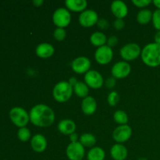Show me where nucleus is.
<instances>
[{
    "mask_svg": "<svg viewBox=\"0 0 160 160\" xmlns=\"http://www.w3.org/2000/svg\"><path fill=\"white\" fill-rule=\"evenodd\" d=\"M116 83H117L116 78H114L113 77H111V78H109L106 81V86L109 89L113 88L116 85Z\"/></svg>",
    "mask_w": 160,
    "mask_h": 160,
    "instance_id": "nucleus-35",
    "label": "nucleus"
},
{
    "mask_svg": "<svg viewBox=\"0 0 160 160\" xmlns=\"http://www.w3.org/2000/svg\"><path fill=\"white\" fill-rule=\"evenodd\" d=\"M84 83L88 88L93 89H98L102 87L104 84V79L99 72L96 70H90L84 74Z\"/></svg>",
    "mask_w": 160,
    "mask_h": 160,
    "instance_id": "nucleus-7",
    "label": "nucleus"
},
{
    "mask_svg": "<svg viewBox=\"0 0 160 160\" xmlns=\"http://www.w3.org/2000/svg\"><path fill=\"white\" fill-rule=\"evenodd\" d=\"M78 139V135L76 134V133H73L70 135V140L71 142H77Z\"/></svg>",
    "mask_w": 160,
    "mask_h": 160,
    "instance_id": "nucleus-37",
    "label": "nucleus"
},
{
    "mask_svg": "<svg viewBox=\"0 0 160 160\" xmlns=\"http://www.w3.org/2000/svg\"><path fill=\"white\" fill-rule=\"evenodd\" d=\"M68 82H69V84H70V85L73 88L75 85H76L77 83L78 82V81L76 78H74V77H72V78H70V80H69Z\"/></svg>",
    "mask_w": 160,
    "mask_h": 160,
    "instance_id": "nucleus-36",
    "label": "nucleus"
},
{
    "mask_svg": "<svg viewBox=\"0 0 160 160\" xmlns=\"http://www.w3.org/2000/svg\"><path fill=\"white\" fill-rule=\"evenodd\" d=\"M152 24L158 31H160V9H156L152 13Z\"/></svg>",
    "mask_w": 160,
    "mask_h": 160,
    "instance_id": "nucleus-30",
    "label": "nucleus"
},
{
    "mask_svg": "<svg viewBox=\"0 0 160 160\" xmlns=\"http://www.w3.org/2000/svg\"><path fill=\"white\" fill-rule=\"evenodd\" d=\"M65 5L68 10L81 12L86 9L88 2L86 0H66Z\"/></svg>",
    "mask_w": 160,
    "mask_h": 160,
    "instance_id": "nucleus-20",
    "label": "nucleus"
},
{
    "mask_svg": "<svg viewBox=\"0 0 160 160\" xmlns=\"http://www.w3.org/2000/svg\"><path fill=\"white\" fill-rule=\"evenodd\" d=\"M142 49L136 43H128L123 45L120 51V56L125 61H131L141 56Z\"/></svg>",
    "mask_w": 160,
    "mask_h": 160,
    "instance_id": "nucleus-6",
    "label": "nucleus"
},
{
    "mask_svg": "<svg viewBox=\"0 0 160 160\" xmlns=\"http://www.w3.org/2000/svg\"><path fill=\"white\" fill-rule=\"evenodd\" d=\"M52 21L57 28H64L70 24L71 14L66 8H58L52 15Z\"/></svg>",
    "mask_w": 160,
    "mask_h": 160,
    "instance_id": "nucleus-5",
    "label": "nucleus"
},
{
    "mask_svg": "<svg viewBox=\"0 0 160 160\" xmlns=\"http://www.w3.org/2000/svg\"><path fill=\"white\" fill-rule=\"evenodd\" d=\"M97 109V102L92 96H87L83 98L81 102V110L85 115H93Z\"/></svg>",
    "mask_w": 160,
    "mask_h": 160,
    "instance_id": "nucleus-17",
    "label": "nucleus"
},
{
    "mask_svg": "<svg viewBox=\"0 0 160 160\" xmlns=\"http://www.w3.org/2000/svg\"><path fill=\"white\" fill-rule=\"evenodd\" d=\"M55 52V48L53 45L51 44L47 43V42H44V43H41L36 47L35 53L39 58L42 59H48L51 56H53Z\"/></svg>",
    "mask_w": 160,
    "mask_h": 160,
    "instance_id": "nucleus-16",
    "label": "nucleus"
},
{
    "mask_svg": "<svg viewBox=\"0 0 160 160\" xmlns=\"http://www.w3.org/2000/svg\"><path fill=\"white\" fill-rule=\"evenodd\" d=\"M112 14L117 19H123L128 15V8L126 3L121 0H115L112 2L110 6Z\"/></svg>",
    "mask_w": 160,
    "mask_h": 160,
    "instance_id": "nucleus-14",
    "label": "nucleus"
},
{
    "mask_svg": "<svg viewBox=\"0 0 160 160\" xmlns=\"http://www.w3.org/2000/svg\"><path fill=\"white\" fill-rule=\"evenodd\" d=\"M132 2L138 7L144 8L148 6L152 2V1L151 0H132Z\"/></svg>",
    "mask_w": 160,
    "mask_h": 160,
    "instance_id": "nucleus-31",
    "label": "nucleus"
},
{
    "mask_svg": "<svg viewBox=\"0 0 160 160\" xmlns=\"http://www.w3.org/2000/svg\"><path fill=\"white\" fill-rule=\"evenodd\" d=\"M138 160H148V159H146V158H140V159H138Z\"/></svg>",
    "mask_w": 160,
    "mask_h": 160,
    "instance_id": "nucleus-41",
    "label": "nucleus"
},
{
    "mask_svg": "<svg viewBox=\"0 0 160 160\" xmlns=\"http://www.w3.org/2000/svg\"><path fill=\"white\" fill-rule=\"evenodd\" d=\"M155 43L160 45V31H158L155 34Z\"/></svg>",
    "mask_w": 160,
    "mask_h": 160,
    "instance_id": "nucleus-38",
    "label": "nucleus"
},
{
    "mask_svg": "<svg viewBox=\"0 0 160 160\" xmlns=\"http://www.w3.org/2000/svg\"><path fill=\"white\" fill-rule=\"evenodd\" d=\"M91 61L88 58L85 56H79L73 59L71 62V67L73 71L79 74H85L90 70Z\"/></svg>",
    "mask_w": 160,
    "mask_h": 160,
    "instance_id": "nucleus-13",
    "label": "nucleus"
},
{
    "mask_svg": "<svg viewBox=\"0 0 160 160\" xmlns=\"http://www.w3.org/2000/svg\"><path fill=\"white\" fill-rule=\"evenodd\" d=\"M125 26V22L123 19H116L115 21L113 22V27L115 28V29L118 30H122Z\"/></svg>",
    "mask_w": 160,
    "mask_h": 160,
    "instance_id": "nucleus-33",
    "label": "nucleus"
},
{
    "mask_svg": "<svg viewBox=\"0 0 160 160\" xmlns=\"http://www.w3.org/2000/svg\"><path fill=\"white\" fill-rule=\"evenodd\" d=\"M73 92V88L69 84L68 81H62L58 82L54 86L52 95L54 99L58 102L63 103L70 100Z\"/></svg>",
    "mask_w": 160,
    "mask_h": 160,
    "instance_id": "nucleus-3",
    "label": "nucleus"
},
{
    "mask_svg": "<svg viewBox=\"0 0 160 160\" xmlns=\"http://www.w3.org/2000/svg\"><path fill=\"white\" fill-rule=\"evenodd\" d=\"M66 153L70 160H82L85 155V150L80 142H71L67 146Z\"/></svg>",
    "mask_w": 160,
    "mask_h": 160,
    "instance_id": "nucleus-9",
    "label": "nucleus"
},
{
    "mask_svg": "<svg viewBox=\"0 0 160 160\" xmlns=\"http://www.w3.org/2000/svg\"><path fill=\"white\" fill-rule=\"evenodd\" d=\"M113 119L116 123L120 125L127 124L128 122V116L123 110H117L114 112Z\"/></svg>",
    "mask_w": 160,
    "mask_h": 160,
    "instance_id": "nucleus-26",
    "label": "nucleus"
},
{
    "mask_svg": "<svg viewBox=\"0 0 160 160\" xmlns=\"http://www.w3.org/2000/svg\"><path fill=\"white\" fill-rule=\"evenodd\" d=\"M78 20L80 24L84 28H91L97 24L98 15L93 9H85L80 13Z\"/></svg>",
    "mask_w": 160,
    "mask_h": 160,
    "instance_id": "nucleus-10",
    "label": "nucleus"
},
{
    "mask_svg": "<svg viewBox=\"0 0 160 160\" xmlns=\"http://www.w3.org/2000/svg\"><path fill=\"white\" fill-rule=\"evenodd\" d=\"M108 103L110 106H115L118 103L119 100H120V95L119 93L116 91H112L108 95Z\"/></svg>",
    "mask_w": 160,
    "mask_h": 160,
    "instance_id": "nucleus-28",
    "label": "nucleus"
},
{
    "mask_svg": "<svg viewBox=\"0 0 160 160\" xmlns=\"http://www.w3.org/2000/svg\"><path fill=\"white\" fill-rule=\"evenodd\" d=\"M31 146L32 149L36 152H43L47 148L46 138L42 134H35L31 138Z\"/></svg>",
    "mask_w": 160,
    "mask_h": 160,
    "instance_id": "nucleus-15",
    "label": "nucleus"
},
{
    "mask_svg": "<svg viewBox=\"0 0 160 160\" xmlns=\"http://www.w3.org/2000/svg\"><path fill=\"white\" fill-rule=\"evenodd\" d=\"M53 36L56 40L61 42V41H63L67 37V31L64 28H57L53 32Z\"/></svg>",
    "mask_w": 160,
    "mask_h": 160,
    "instance_id": "nucleus-29",
    "label": "nucleus"
},
{
    "mask_svg": "<svg viewBox=\"0 0 160 160\" xmlns=\"http://www.w3.org/2000/svg\"><path fill=\"white\" fill-rule=\"evenodd\" d=\"M90 42L94 46H97L98 48L106 45L107 42V37L103 32L95 31L90 36Z\"/></svg>",
    "mask_w": 160,
    "mask_h": 160,
    "instance_id": "nucleus-21",
    "label": "nucleus"
},
{
    "mask_svg": "<svg viewBox=\"0 0 160 160\" xmlns=\"http://www.w3.org/2000/svg\"><path fill=\"white\" fill-rule=\"evenodd\" d=\"M80 142L84 147H88V148H93L94 145L96 144V138L92 134L85 133L83 134L80 137Z\"/></svg>",
    "mask_w": 160,
    "mask_h": 160,
    "instance_id": "nucleus-25",
    "label": "nucleus"
},
{
    "mask_svg": "<svg viewBox=\"0 0 160 160\" xmlns=\"http://www.w3.org/2000/svg\"><path fill=\"white\" fill-rule=\"evenodd\" d=\"M117 42H118V38H117V36L115 35L110 36V37L107 39V45L108 46L111 47V48L115 46V45L117 44Z\"/></svg>",
    "mask_w": 160,
    "mask_h": 160,
    "instance_id": "nucleus-34",
    "label": "nucleus"
},
{
    "mask_svg": "<svg viewBox=\"0 0 160 160\" xmlns=\"http://www.w3.org/2000/svg\"><path fill=\"white\" fill-rule=\"evenodd\" d=\"M152 2L157 9H160V0H153Z\"/></svg>",
    "mask_w": 160,
    "mask_h": 160,
    "instance_id": "nucleus-40",
    "label": "nucleus"
},
{
    "mask_svg": "<svg viewBox=\"0 0 160 160\" xmlns=\"http://www.w3.org/2000/svg\"><path fill=\"white\" fill-rule=\"evenodd\" d=\"M106 157L105 151L100 147H93L87 154L88 160H104Z\"/></svg>",
    "mask_w": 160,
    "mask_h": 160,
    "instance_id": "nucleus-22",
    "label": "nucleus"
},
{
    "mask_svg": "<svg viewBox=\"0 0 160 160\" xmlns=\"http://www.w3.org/2000/svg\"><path fill=\"white\" fill-rule=\"evenodd\" d=\"M97 26H98V28H99V29L106 30L109 28V23L106 19L101 18V19H98V22H97Z\"/></svg>",
    "mask_w": 160,
    "mask_h": 160,
    "instance_id": "nucleus-32",
    "label": "nucleus"
},
{
    "mask_svg": "<svg viewBox=\"0 0 160 160\" xmlns=\"http://www.w3.org/2000/svg\"><path fill=\"white\" fill-rule=\"evenodd\" d=\"M10 120L18 128H25L30 121L29 113L21 107H14L9 112Z\"/></svg>",
    "mask_w": 160,
    "mask_h": 160,
    "instance_id": "nucleus-4",
    "label": "nucleus"
},
{
    "mask_svg": "<svg viewBox=\"0 0 160 160\" xmlns=\"http://www.w3.org/2000/svg\"><path fill=\"white\" fill-rule=\"evenodd\" d=\"M43 3V0H34V1H33V4H34V6H36V7H39V6H42Z\"/></svg>",
    "mask_w": 160,
    "mask_h": 160,
    "instance_id": "nucleus-39",
    "label": "nucleus"
},
{
    "mask_svg": "<svg viewBox=\"0 0 160 160\" xmlns=\"http://www.w3.org/2000/svg\"><path fill=\"white\" fill-rule=\"evenodd\" d=\"M141 58L145 65L150 67H156L160 65V45L149 43L142 50Z\"/></svg>",
    "mask_w": 160,
    "mask_h": 160,
    "instance_id": "nucleus-2",
    "label": "nucleus"
},
{
    "mask_svg": "<svg viewBox=\"0 0 160 160\" xmlns=\"http://www.w3.org/2000/svg\"><path fill=\"white\" fill-rule=\"evenodd\" d=\"M132 135V129L129 125H120L112 132V138L117 143H123Z\"/></svg>",
    "mask_w": 160,
    "mask_h": 160,
    "instance_id": "nucleus-12",
    "label": "nucleus"
},
{
    "mask_svg": "<svg viewBox=\"0 0 160 160\" xmlns=\"http://www.w3.org/2000/svg\"><path fill=\"white\" fill-rule=\"evenodd\" d=\"M58 130L62 134L70 135L76 131V123L70 119H64L58 123Z\"/></svg>",
    "mask_w": 160,
    "mask_h": 160,
    "instance_id": "nucleus-19",
    "label": "nucleus"
},
{
    "mask_svg": "<svg viewBox=\"0 0 160 160\" xmlns=\"http://www.w3.org/2000/svg\"><path fill=\"white\" fill-rule=\"evenodd\" d=\"M73 92L76 94L77 96L84 98L88 96V95L89 92V88L83 81H78L76 85L73 87Z\"/></svg>",
    "mask_w": 160,
    "mask_h": 160,
    "instance_id": "nucleus-24",
    "label": "nucleus"
},
{
    "mask_svg": "<svg viewBox=\"0 0 160 160\" xmlns=\"http://www.w3.org/2000/svg\"><path fill=\"white\" fill-rule=\"evenodd\" d=\"M131 71V67L126 61H120L112 66L111 73L114 78L123 79L127 78Z\"/></svg>",
    "mask_w": 160,
    "mask_h": 160,
    "instance_id": "nucleus-11",
    "label": "nucleus"
},
{
    "mask_svg": "<svg viewBox=\"0 0 160 160\" xmlns=\"http://www.w3.org/2000/svg\"><path fill=\"white\" fill-rule=\"evenodd\" d=\"M17 137L21 142H28L31 138V131L26 127L20 128L17 132Z\"/></svg>",
    "mask_w": 160,
    "mask_h": 160,
    "instance_id": "nucleus-27",
    "label": "nucleus"
},
{
    "mask_svg": "<svg viewBox=\"0 0 160 160\" xmlns=\"http://www.w3.org/2000/svg\"><path fill=\"white\" fill-rule=\"evenodd\" d=\"M152 13L150 9H143L139 11L137 14V21L140 24L145 25L149 23L152 20Z\"/></svg>",
    "mask_w": 160,
    "mask_h": 160,
    "instance_id": "nucleus-23",
    "label": "nucleus"
},
{
    "mask_svg": "<svg viewBox=\"0 0 160 160\" xmlns=\"http://www.w3.org/2000/svg\"><path fill=\"white\" fill-rule=\"evenodd\" d=\"M113 57V52L112 48L105 45L98 47L95 52V59L100 65H106L112 61Z\"/></svg>",
    "mask_w": 160,
    "mask_h": 160,
    "instance_id": "nucleus-8",
    "label": "nucleus"
},
{
    "mask_svg": "<svg viewBox=\"0 0 160 160\" xmlns=\"http://www.w3.org/2000/svg\"><path fill=\"white\" fill-rule=\"evenodd\" d=\"M30 121L34 126L48 128L55 121V113L52 109L45 104L33 106L29 112Z\"/></svg>",
    "mask_w": 160,
    "mask_h": 160,
    "instance_id": "nucleus-1",
    "label": "nucleus"
},
{
    "mask_svg": "<svg viewBox=\"0 0 160 160\" xmlns=\"http://www.w3.org/2000/svg\"><path fill=\"white\" fill-rule=\"evenodd\" d=\"M128 154V149L122 144H115L110 149V156L114 160H125Z\"/></svg>",
    "mask_w": 160,
    "mask_h": 160,
    "instance_id": "nucleus-18",
    "label": "nucleus"
}]
</instances>
